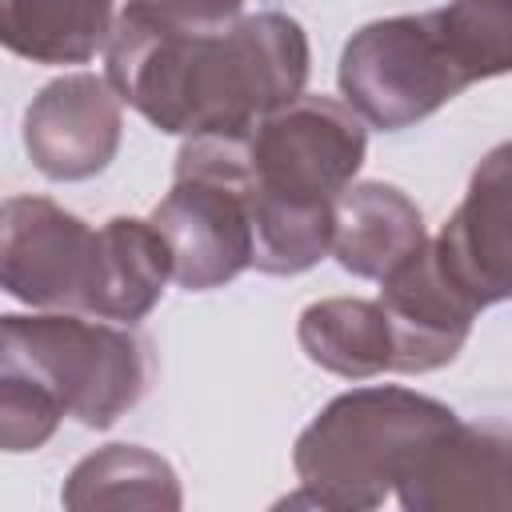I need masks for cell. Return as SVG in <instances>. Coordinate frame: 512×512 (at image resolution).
Masks as SVG:
<instances>
[{"label":"cell","instance_id":"cell-15","mask_svg":"<svg viewBox=\"0 0 512 512\" xmlns=\"http://www.w3.org/2000/svg\"><path fill=\"white\" fill-rule=\"evenodd\" d=\"M296 340L304 356L344 380H372L392 372V332L380 300L328 296L300 312Z\"/></svg>","mask_w":512,"mask_h":512},{"label":"cell","instance_id":"cell-6","mask_svg":"<svg viewBox=\"0 0 512 512\" xmlns=\"http://www.w3.org/2000/svg\"><path fill=\"white\" fill-rule=\"evenodd\" d=\"M340 96L364 124L400 132L468 88L432 12L388 16L356 28L340 52Z\"/></svg>","mask_w":512,"mask_h":512},{"label":"cell","instance_id":"cell-13","mask_svg":"<svg viewBox=\"0 0 512 512\" xmlns=\"http://www.w3.org/2000/svg\"><path fill=\"white\" fill-rule=\"evenodd\" d=\"M424 244H428L424 216L416 200L404 196L396 184L364 180L340 192L332 256L344 272L360 280H384Z\"/></svg>","mask_w":512,"mask_h":512},{"label":"cell","instance_id":"cell-9","mask_svg":"<svg viewBox=\"0 0 512 512\" xmlns=\"http://www.w3.org/2000/svg\"><path fill=\"white\" fill-rule=\"evenodd\" d=\"M108 76L72 72L44 84L24 108V148L48 180H88L120 148L124 116Z\"/></svg>","mask_w":512,"mask_h":512},{"label":"cell","instance_id":"cell-10","mask_svg":"<svg viewBox=\"0 0 512 512\" xmlns=\"http://www.w3.org/2000/svg\"><path fill=\"white\" fill-rule=\"evenodd\" d=\"M408 512H512V428L456 420L400 476Z\"/></svg>","mask_w":512,"mask_h":512},{"label":"cell","instance_id":"cell-12","mask_svg":"<svg viewBox=\"0 0 512 512\" xmlns=\"http://www.w3.org/2000/svg\"><path fill=\"white\" fill-rule=\"evenodd\" d=\"M168 280L172 252L156 224L136 216H112L96 228L80 312L116 324H136L160 304Z\"/></svg>","mask_w":512,"mask_h":512},{"label":"cell","instance_id":"cell-17","mask_svg":"<svg viewBox=\"0 0 512 512\" xmlns=\"http://www.w3.org/2000/svg\"><path fill=\"white\" fill-rule=\"evenodd\" d=\"M432 24L468 84L512 72V0H448Z\"/></svg>","mask_w":512,"mask_h":512},{"label":"cell","instance_id":"cell-16","mask_svg":"<svg viewBox=\"0 0 512 512\" xmlns=\"http://www.w3.org/2000/svg\"><path fill=\"white\" fill-rule=\"evenodd\" d=\"M64 508H164L176 512L184 504L180 480L164 456L140 444H108L84 456L60 492Z\"/></svg>","mask_w":512,"mask_h":512},{"label":"cell","instance_id":"cell-4","mask_svg":"<svg viewBox=\"0 0 512 512\" xmlns=\"http://www.w3.org/2000/svg\"><path fill=\"white\" fill-rule=\"evenodd\" d=\"M232 140L248 212L336 204L368 152L360 112L344 100L308 92L260 116L252 128L232 132Z\"/></svg>","mask_w":512,"mask_h":512},{"label":"cell","instance_id":"cell-7","mask_svg":"<svg viewBox=\"0 0 512 512\" xmlns=\"http://www.w3.org/2000/svg\"><path fill=\"white\" fill-rule=\"evenodd\" d=\"M96 228L48 196H8L0 224V280L20 304L80 312Z\"/></svg>","mask_w":512,"mask_h":512},{"label":"cell","instance_id":"cell-11","mask_svg":"<svg viewBox=\"0 0 512 512\" xmlns=\"http://www.w3.org/2000/svg\"><path fill=\"white\" fill-rule=\"evenodd\" d=\"M432 244L480 308L512 300V140L476 164L460 208Z\"/></svg>","mask_w":512,"mask_h":512},{"label":"cell","instance_id":"cell-14","mask_svg":"<svg viewBox=\"0 0 512 512\" xmlns=\"http://www.w3.org/2000/svg\"><path fill=\"white\" fill-rule=\"evenodd\" d=\"M112 24L116 0H0V40L32 64H88Z\"/></svg>","mask_w":512,"mask_h":512},{"label":"cell","instance_id":"cell-3","mask_svg":"<svg viewBox=\"0 0 512 512\" xmlns=\"http://www.w3.org/2000/svg\"><path fill=\"white\" fill-rule=\"evenodd\" d=\"M0 368L48 388L84 428H112L152 380V348L132 324L40 312L0 320Z\"/></svg>","mask_w":512,"mask_h":512},{"label":"cell","instance_id":"cell-19","mask_svg":"<svg viewBox=\"0 0 512 512\" xmlns=\"http://www.w3.org/2000/svg\"><path fill=\"white\" fill-rule=\"evenodd\" d=\"M172 24L184 28H224L244 16V0H140Z\"/></svg>","mask_w":512,"mask_h":512},{"label":"cell","instance_id":"cell-2","mask_svg":"<svg viewBox=\"0 0 512 512\" xmlns=\"http://www.w3.org/2000/svg\"><path fill=\"white\" fill-rule=\"evenodd\" d=\"M460 416L424 392L400 384L352 388L320 408L296 436L292 468L300 492L284 504L368 512L396 492L408 464Z\"/></svg>","mask_w":512,"mask_h":512},{"label":"cell","instance_id":"cell-1","mask_svg":"<svg viewBox=\"0 0 512 512\" xmlns=\"http://www.w3.org/2000/svg\"><path fill=\"white\" fill-rule=\"evenodd\" d=\"M308 36L288 12H248L224 28H184L132 0L108 36L104 76L168 136L244 132L292 104L308 80Z\"/></svg>","mask_w":512,"mask_h":512},{"label":"cell","instance_id":"cell-8","mask_svg":"<svg viewBox=\"0 0 512 512\" xmlns=\"http://www.w3.org/2000/svg\"><path fill=\"white\" fill-rule=\"evenodd\" d=\"M376 300L392 332V372L404 376L452 364L480 312V304L448 276L432 240L380 280Z\"/></svg>","mask_w":512,"mask_h":512},{"label":"cell","instance_id":"cell-5","mask_svg":"<svg viewBox=\"0 0 512 512\" xmlns=\"http://www.w3.org/2000/svg\"><path fill=\"white\" fill-rule=\"evenodd\" d=\"M148 220L172 252V280L188 292L224 288L252 268V216L232 132L188 136L180 144L172 188Z\"/></svg>","mask_w":512,"mask_h":512},{"label":"cell","instance_id":"cell-18","mask_svg":"<svg viewBox=\"0 0 512 512\" xmlns=\"http://www.w3.org/2000/svg\"><path fill=\"white\" fill-rule=\"evenodd\" d=\"M60 416L68 412L48 388H40L20 372L0 368V448L4 452H36L40 444H48Z\"/></svg>","mask_w":512,"mask_h":512}]
</instances>
